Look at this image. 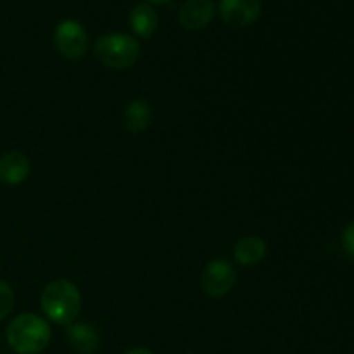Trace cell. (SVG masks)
Instances as JSON below:
<instances>
[{"label": "cell", "instance_id": "obj_1", "mask_svg": "<svg viewBox=\"0 0 354 354\" xmlns=\"http://www.w3.org/2000/svg\"><path fill=\"white\" fill-rule=\"evenodd\" d=\"M52 332L47 320L35 313H23L14 318L6 332L9 348L16 354H40L50 342Z\"/></svg>", "mask_w": 354, "mask_h": 354}, {"label": "cell", "instance_id": "obj_2", "mask_svg": "<svg viewBox=\"0 0 354 354\" xmlns=\"http://www.w3.org/2000/svg\"><path fill=\"white\" fill-rule=\"evenodd\" d=\"M41 310L45 317L57 325H71L82 310V296L78 287L69 280H54L41 292Z\"/></svg>", "mask_w": 354, "mask_h": 354}, {"label": "cell", "instance_id": "obj_3", "mask_svg": "<svg viewBox=\"0 0 354 354\" xmlns=\"http://www.w3.org/2000/svg\"><path fill=\"white\" fill-rule=\"evenodd\" d=\"M95 55L106 68L128 69L140 57V44L124 33L104 35L97 40Z\"/></svg>", "mask_w": 354, "mask_h": 354}, {"label": "cell", "instance_id": "obj_4", "mask_svg": "<svg viewBox=\"0 0 354 354\" xmlns=\"http://www.w3.org/2000/svg\"><path fill=\"white\" fill-rule=\"evenodd\" d=\"M54 41L62 57L71 59V61L82 59L88 50V35L85 28L73 19L59 23V26L55 28Z\"/></svg>", "mask_w": 354, "mask_h": 354}, {"label": "cell", "instance_id": "obj_5", "mask_svg": "<svg viewBox=\"0 0 354 354\" xmlns=\"http://www.w3.org/2000/svg\"><path fill=\"white\" fill-rule=\"evenodd\" d=\"M237 280L235 268L227 259H213L207 263L201 277V286L203 290L211 297H221L230 292Z\"/></svg>", "mask_w": 354, "mask_h": 354}, {"label": "cell", "instance_id": "obj_6", "mask_svg": "<svg viewBox=\"0 0 354 354\" xmlns=\"http://www.w3.org/2000/svg\"><path fill=\"white\" fill-rule=\"evenodd\" d=\"M261 14L259 0H220V16L228 26L248 28Z\"/></svg>", "mask_w": 354, "mask_h": 354}, {"label": "cell", "instance_id": "obj_7", "mask_svg": "<svg viewBox=\"0 0 354 354\" xmlns=\"http://www.w3.org/2000/svg\"><path fill=\"white\" fill-rule=\"evenodd\" d=\"M216 7L213 0H187L178 10V21L187 30H203L213 21Z\"/></svg>", "mask_w": 354, "mask_h": 354}, {"label": "cell", "instance_id": "obj_8", "mask_svg": "<svg viewBox=\"0 0 354 354\" xmlns=\"http://www.w3.org/2000/svg\"><path fill=\"white\" fill-rule=\"evenodd\" d=\"M31 171L30 159L23 152H7L0 158V182L6 185H19Z\"/></svg>", "mask_w": 354, "mask_h": 354}, {"label": "cell", "instance_id": "obj_9", "mask_svg": "<svg viewBox=\"0 0 354 354\" xmlns=\"http://www.w3.org/2000/svg\"><path fill=\"white\" fill-rule=\"evenodd\" d=\"M68 341L78 354H95L100 348V335L92 325L71 324L68 325Z\"/></svg>", "mask_w": 354, "mask_h": 354}, {"label": "cell", "instance_id": "obj_10", "mask_svg": "<svg viewBox=\"0 0 354 354\" xmlns=\"http://www.w3.org/2000/svg\"><path fill=\"white\" fill-rule=\"evenodd\" d=\"M159 24V16L156 9L149 3H138L130 12V26L133 33L140 38H151Z\"/></svg>", "mask_w": 354, "mask_h": 354}, {"label": "cell", "instance_id": "obj_11", "mask_svg": "<svg viewBox=\"0 0 354 354\" xmlns=\"http://www.w3.org/2000/svg\"><path fill=\"white\" fill-rule=\"evenodd\" d=\"M235 261L242 266H254L261 263L266 256V244L256 235L241 239L234 249Z\"/></svg>", "mask_w": 354, "mask_h": 354}, {"label": "cell", "instance_id": "obj_12", "mask_svg": "<svg viewBox=\"0 0 354 354\" xmlns=\"http://www.w3.org/2000/svg\"><path fill=\"white\" fill-rule=\"evenodd\" d=\"M124 128L131 133H140L147 130L152 121V109L145 100H131L123 113Z\"/></svg>", "mask_w": 354, "mask_h": 354}, {"label": "cell", "instance_id": "obj_13", "mask_svg": "<svg viewBox=\"0 0 354 354\" xmlns=\"http://www.w3.org/2000/svg\"><path fill=\"white\" fill-rule=\"evenodd\" d=\"M14 308V290L7 282L0 280V322L10 313Z\"/></svg>", "mask_w": 354, "mask_h": 354}, {"label": "cell", "instance_id": "obj_14", "mask_svg": "<svg viewBox=\"0 0 354 354\" xmlns=\"http://www.w3.org/2000/svg\"><path fill=\"white\" fill-rule=\"evenodd\" d=\"M342 248H344L346 254L354 259V221H351L342 232Z\"/></svg>", "mask_w": 354, "mask_h": 354}, {"label": "cell", "instance_id": "obj_15", "mask_svg": "<svg viewBox=\"0 0 354 354\" xmlns=\"http://www.w3.org/2000/svg\"><path fill=\"white\" fill-rule=\"evenodd\" d=\"M124 354H152V353L145 348H133V349H128Z\"/></svg>", "mask_w": 354, "mask_h": 354}, {"label": "cell", "instance_id": "obj_16", "mask_svg": "<svg viewBox=\"0 0 354 354\" xmlns=\"http://www.w3.org/2000/svg\"><path fill=\"white\" fill-rule=\"evenodd\" d=\"M149 3H168L171 2V0H147Z\"/></svg>", "mask_w": 354, "mask_h": 354}]
</instances>
